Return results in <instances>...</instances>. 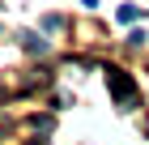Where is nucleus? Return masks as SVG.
<instances>
[{"label": "nucleus", "mask_w": 149, "mask_h": 145, "mask_svg": "<svg viewBox=\"0 0 149 145\" xmlns=\"http://www.w3.org/2000/svg\"><path fill=\"white\" fill-rule=\"evenodd\" d=\"M107 81H111V94H115V102H124L128 111H132V107H141V98H136V85H132V77H128V73H119V68H107Z\"/></svg>", "instance_id": "1"}, {"label": "nucleus", "mask_w": 149, "mask_h": 145, "mask_svg": "<svg viewBox=\"0 0 149 145\" xmlns=\"http://www.w3.org/2000/svg\"><path fill=\"white\" fill-rule=\"evenodd\" d=\"M22 47L30 51V56H47V51H51L47 39H43V34H34V30H22Z\"/></svg>", "instance_id": "2"}, {"label": "nucleus", "mask_w": 149, "mask_h": 145, "mask_svg": "<svg viewBox=\"0 0 149 145\" xmlns=\"http://www.w3.org/2000/svg\"><path fill=\"white\" fill-rule=\"evenodd\" d=\"M43 30L47 34H60V30H64V17H60V13H47V17H43Z\"/></svg>", "instance_id": "3"}, {"label": "nucleus", "mask_w": 149, "mask_h": 145, "mask_svg": "<svg viewBox=\"0 0 149 145\" xmlns=\"http://www.w3.org/2000/svg\"><path fill=\"white\" fill-rule=\"evenodd\" d=\"M115 17H119V26H124V22H136L141 9H136V4H119V13H115Z\"/></svg>", "instance_id": "4"}, {"label": "nucleus", "mask_w": 149, "mask_h": 145, "mask_svg": "<svg viewBox=\"0 0 149 145\" xmlns=\"http://www.w3.org/2000/svg\"><path fill=\"white\" fill-rule=\"evenodd\" d=\"M30 145H51V141H43V137H38V141H30Z\"/></svg>", "instance_id": "5"}, {"label": "nucleus", "mask_w": 149, "mask_h": 145, "mask_svg": "<svg viewBox=\"0 0 149 145\" xmlns=\"http://www.w3.org/2000/svg\"><path fill=\"white\" fill-rule=\"evenodd\" d=\"M0 128H9V124H4V120H0Z\"/></svg>", "instance_id": "6"}, {"label": "nucleus", "mask_w": 149, "mask_h": 145, "mask_svg": "<svg viewBox=\"0 0 149 145\" xmlns=\"http://www.w3.org/2000/svg\"><path fill=\"white\" fill-rule=\"evenodd\" d=\"M0 94H4V90H0Z\"/></svg>", "instance_id": "7"}]
</instances>
